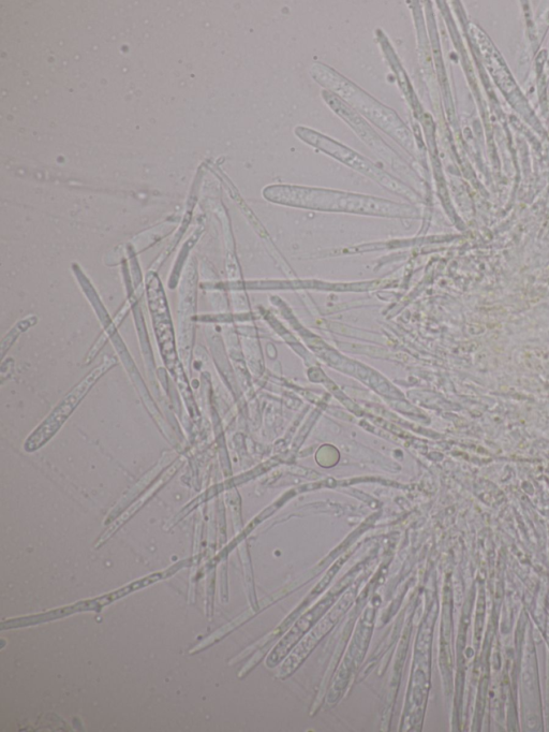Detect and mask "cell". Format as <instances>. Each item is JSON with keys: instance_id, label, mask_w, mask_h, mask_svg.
<instances>
[{"instance_id": "6da1fadb", "label": "cell", "mask_w": 549, "mask_h": 732, "mask_svg": "<svg viewBox=\"0 0 549 732\" xmlns=\"http://www.w3.org/2000/svg\"><path fill=\"white\" fill-rule=\"evenodd\" d=\"M98 371L94 372L91 376H88V378L85 380V382L76 390V392L72 393L70 395V398L64 404L59 406L57 411L51 416L50 419L44 424H42V427L39 428V430L32 436L31 439H29V442L27 443L26 448L28 450H33L50 438L51 435H53L57 430L59 426H62V422H64L67 418V416L71 413L74 406L78 404V402L82 399L84 393L87 391L89 387L94 383V380L98 378L99 374Z\"/></svg>"}]
</instances>
